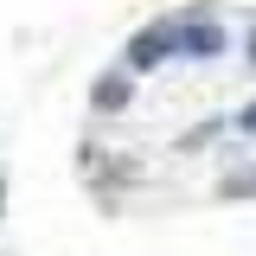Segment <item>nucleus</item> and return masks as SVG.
<instances>
[{
  "label": "nucleus",
  "instance_id": "7ed1b4c3",
  "mask_svg": "<svg viewBox=\"0 0 256 256\" xmlns=\"http://www.w3.org/2000/svg\"><path fill=\"white\" fill-rule=\"evenodd\" d=\"M90 102L102 109V116H116V109H128V102H134V77H122V70L96 77V84H90Z\"/></svg>",
  "mask_w": 256,
  "mask_h": 256
},
{
  "label": "nucleus",
  "instance_id": "0eeeda50",
  "mask_svg": "<svg viewBox=\"0 0 256 256\" xmlns=\"http://www.w3.org/2000/svg\"><path fill=\"white\" fill-rule=\"evenodd\" d=\"M0 212H6V186H0Z\"/></svg>",
  "mask_w": 256,
  "mask_h": 256
},
{
  "label": "nucleus",
  "instance_id": "423d86ee",
  "mask_svg": "<svg viewBox=\"0 0 256 256\" xmlns=\"http://www.w3.org/2000/svg\"><path fill=\"white\" fill-rule=\"evenodd\" d=\"M250 64H256V32H250Z\"/></svg>",
  "mask_w": 256,
  "mask_h": 256
},
{
  "label": "nucleus",
  "instance_id": "f03ea898",
  "mask_svg": "<svg viewBox=\"0 0 256 256\" xmlns=\"http://www.w3.org/2000/svg\"><path fill=\"white\" fill-rule=\"evenodd\" d=\"M173 52H180V32H173V20L141 26L134 38H128V70H154V64H166Z\"/></svg>",
  "mask_w": 256,
  "mask_h": 256
},
{
  "label": "nucleus",
  "instance_id": "20e7f679",
  "mask_svg": "<svg viewBox=\"0 0 256 256\" xmlns=\"http://www.w3.org/2000/svg\"><path fill=\"white\" fill-rule=\"evenodd\" d=\"M244 192H256V166H237V173L224 180V198H244Z\"/></svg>",
  "mask_w": 256,
  "mask_h": 256
},
{
  "label": "nucleus",
  "instance_id": "f257e3e1",
  "mask_svg": "<svg viewBox=\"0 0 256 256\" xmlns=\"http://www.w3.org/2000/svg\"><path fill=\"white\" fill-rule=\"evenodd\" d=\"M173 32H180V52H186V58H218V52H224V26H218V13H212V6L180 13Z\"/></svg>",
  "mask_w": 256,
  "mask_h": 256
},
{
  "label": "nucleus",
  "instance_id": "39448f33",
  "mask_svg": "<svg viewBox=\"0 0 256 256\" xmlns=\"http://www.w3.org/2000/svg\"><path fill=\"white\" fill-rule=\"evenodd\" d=\"M230 128H237V134H256V102H250V109H244V116H237Z\"/></svg>",
  "mask_w": 256,
  "mask_h": 256
}]
</instances>
